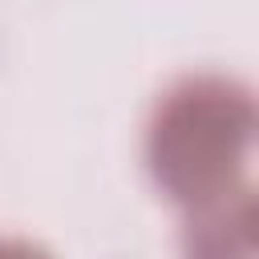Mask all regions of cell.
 I'll return each mask as SVG.
<instances>
[{"label":"cell","instance_id":"cell-1","mask_svg":"<svg viewBox=\"0 0 259 259\" xmlns=\"http://www.w3.org/2000/svg\"><path fill=\"white\" fill-rule=\"evenodd\" d=\"M251 134L255 101L247 85L219 73L182 77L154 105L146 162L154 182L174 202L194 206L243 186L239 174L251 150Z\"/></svg>","mask_w":259,"mask_h":259},{"label":"cell","instance_id":"cell-2","mask_svg":"<svg viewBox=\"0 0 259 259\" xmlns=\"http://www.w3.org/2000/svg\"><path fill=\"white\" fill-rule=\"evenodd\" d=\"M186 259H251L255 255V198L247 186L190 206L182 231Z\"/></svg>","mask_w":259,"mask_h":259},{"label":"cell","instance_id":"cell-3","mask_svg":"<svg viewBox=\"0 0 259 259\" xmlns=\"http://www.w3.org/2000/svg\"><path fill=\"white\" fill-rule=\"evenodd\" d=\"M0 259H49V251L24 239H0Z\"/></svg>","mask_w":259,"mask_h":259}]
</instances>
